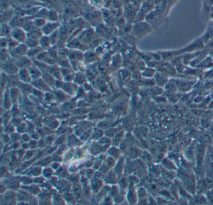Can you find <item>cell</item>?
I'll return each instance as SVG.
<instances>
[{
	"instance_id": "cell-1",
	"label": "cell",
	"mask_w": 213,
	"mask_h": 205,
	"mask_svg": "<svg viewBox=\"0 0 213 205\" xmlns=\"http://www.w3.org/2000/svg\"><path fill=\"white\" fill-rule=\"evenodd\" d=\"M29 48L25 43H20L16 47L10 50V56L13 59H18L21 57L27 56Z\"/></svg>"
},
{
	"instance_id": "cell-2",
	"label": "cell",
	"mask_w": 213,
	"mask_h": 205,
	"mask_svg": "<svg viewBox=\"0 0 213 205\" xmlns=\"http://www.w3.org/2000/svg\"><path fill=\"white\" fill-rule=\"evenodd\" d=\"M11 38L16 40L19 43H25L26 40L27 39V36L26 34L25 31L20 28H14L11 31Z\"/></svg>"
},
{
	"instance_id": "cell-3",
	"label": "cell",
	"mask_w": 213,
	"mask_h": 205,
	"mask_svg": "<svg viewBox=\"0 0 213 205\" xmlns=\"http://www.w3.org/2000/svg\"><path fill=\"white\" fill-rule=\"evenodd\" d=\"M18 67L16 66L15 63L10 59L7 60L6 61L2 62V69L8 74H15L18 71Z\"/></svg>"
},
{
	"instance_id": "cell-4",
	"label": "cell",
	"mask_w": 213,
	"mask_h": 205,
	"mask_svg": "<svg viewBox=\"0 0 213 205\" xmlns=\"http://www.w3.org/2000/svg\"><path fill=\"white\" fill-rule=\"evenodd\" d=\"M13 61L18 67H21V69L29 67L31 66V61L29 57L27 56H24L18 59H14Z\"/></svg>"
},
{
	"instance_id": "cell-5",
	"label": "cell",
	"mask_w": 213,
	"mask_h": 205,
	"mask_svg": "<svg viewBox=\"0 0 213 205\" xmlns=\"http://www.w3.org/2000/svg\"><path fill=\"white\" fill-rule=\"evenodd\" d=\"M59 24L57 23H49L44 25L41 32L46 36H49L58 29Z\"/></svg>"
},
{
	"instance_id": "cell-6",
	"label": "cell",
	"mask_w": 213,
	"mask_h": 205,
	"mask_svg": "<svg viewBox=\"0 0 213 205\" xmlns=\"http://www.w3.org/2000/svg\"><path fill=\"white\" fill-rule=\"evenodd\" d=\"M19 80H21V81L24 82H29L31 80V77L30 73L29 72V70L26 68H23L19 70Z\"/></svg>"
},
{
	"instance_id": "cell-7",
	"label": "cell",
	"mask_w": 213,
	"mask_h": 205,
	"mask_svg": "<svg viewBox=\"0 0 213 205\" xmlns=\"http://www.w3.org/2000/svg\"><path fill=\"white\" fill-rule=\"evenodd\" d=\"M34 86H36L37 88H38L39 90H41V91H49L50 89L48 87L46 82L42 79H36L34 80Z\"/></svg>"
},
{
	"instance_id": "cell-8",
	"label": "cell",
	"mask_w": 213,
	"mask_h": 205,
	"mask_svg": "<svg viewBox=\"0 0 213 205\" xmlns=\"http://www.w3.org/2000/svg\"><path fill=\"white\" fill-rule=\"evenodd\" d=\"M50 39L48 36H42L39 39V46L43 49H46L51 46Z\"/></svg>"
},
{
	"instance_id": "cell-9",
	"label": "cell",
	"mask_w": 213,
	"mask_h": 205,
	"mask_svg": "<svg viewBox=\"0 0 213 205\" xmlns=\"http://www.w3.org/2000/svg\"><path fill=\"white\" fill-rule=\"evenodd\" d=\"M28 70L29 72L30 73L31 79H38L39 78V77L41 76V71L37 67H33V66H30L29 67H28Z\"/></svg>"
},
{
	"instance_id": "cell-10",
	"label": "cell",
	"mask_w": 213,
	"mask_h": 205,
	"mask_svg": "<svg viewBox=\"0 0 213 205\" xmlns=\"http://www.w3.org/2000/svg\"><path fill=\"white\" fill-rule=\"evenodd\" d=\"M43 48H41L40 46H38L35 48H29L28 53H27V56L29 57H36L38 55L42 52Z\"/></svg>"
},
{
	"instance_id": "cell-11",
	"label": "cell",
	"mask_w": 213,
	"mask_h": 205,
	"mask_svg": "<svg viewBox=\"0 0 213 205\" xmlns=\"http://www.w3.org/2000/svg\"><path fill=\"white\" fill-rule=\"evenodd\" d=\"M10 56V53H9V50L7 48H1V62H5L7 60L9 59Z\"/></svg>"
},
{
	"instance_id": "cell-12",
	"label": "cell",
	"mask_w": 213,
	"mask_h": 205,
	"mask_svg": "<svg viewBox=\"0 0 213 205\" xmlns=\"http://www.w3.org/2000/svg\"><path fill=\"white\" fill-rule=\"evenodd\" d=\"M11 29L9 28V27H8L7 25L4 24V25H2L1 26V37H5L6 35H8L9 33H11Z\"/></svg>"
},
{
	"instance_id": "cell-13",
	"label": "cell",
	"mask_w": 213,
	"mask_h": 205,
	"mask_svg": "<svg viewBox=\"0 0 213 205\" xmlns=\"http://www.w3.org/2000/svg\"><path fill=\"white\" fill-rule=\"evenodd\" d=\"M43 174H44V176L46 177H51V174H52V170L50 168H46L44 170Z\"/></svg>"
},
{
	"instance_id": "cell-14",
	"label": "cell",
	"mask_w": 213,
	"mask_h": 205,
	"mask_svg": "<svg viewBox=\"0 0 213 205\" xmlns=\"http://www.w3.org/2000/svg\"><path fill=\"white\" fill-rule=\"evenodd\" d=\"M23 140L24 141V140H26V141H29V137L28 135H26V134H24L23 135Z\"/></svg>"
}]
</instances>
